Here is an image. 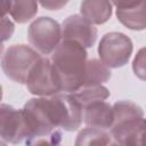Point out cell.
<instances>
[{"instance_id":"cell-25","label":"cell","mask_w":146,"mask_h":146,"mask_svg":"<svg viewBox=\"0 0 146 146\" xmlns=\"http://www.w3.org/2000/svg\"><path fill=\"white\" fill-rule=\"evenodd\" d=\"M1 98H2V88L0 86V100H1Z\"/></svg>"},{"instance_id":"cell-3","label":"cell","mask_w":146,"mask_h":146,"mask_svg":"<svg viewBox=\"0 0 146 146\" xmlns=\"http://www.w3.org/2000/svg\"><path fill=\"white\" fill-rule=\"evenodd\" d=\"M42 56L26 44H14L7 49L2 59L1 68L7 78L17 83H25L26 79Z\"/></svg>"},{"instance_id":"cell-11","label":"cell","mask_w":146,"mask_h":146,"mask_svg":"<svg viewBox=\"0 0 146 146\" xmlns=\"http://www.w3.org/2000/svg\"><path fill=\"white\" fill-rule=\"evenodd\" d=\"M82 17L89 23L103 24L112 15V3L108 1H83L80 6Z\"/></svg>"},{"instance_id":"cell-22","label":"cell","mask_w":146,"mask_h":146,"mask_svg":"<svg viewBox=\"0 0 146 146\" xmlns=\"http://www.w3.org/2000/svg\"><path fill=\"white\" fill-rule=\"evenodd\" d=\"M2 52H3V43H2V41L0 40V58H1V56H2Z\"/></svg>"},{"instance_id":"cell-12","label":"cell","mask_w":146,"mask_h":146,"mask_svg":"<svg viewBox=\"0 0 146 146\" xmlns=\"http://www.w3.org/2000/svg\"><path fill=\"white\" fill-rule=\"evenodd\" d=\"M111 78V70L96 58L88 59L84 73V80L82 87L88 86H100L107 82ZM81 87V88H82Z\"/></svg>"},{"instance_id":"cell-20","label":"cell","mask_w":146,"mask_h":146,"mask_svg":"<svg viewBox=\"0 0 146 146\" xmlns=\"http://www.w3.org/2000/svg\"><path fill=\"white\" fill-rule=\"evenodd\" d=\"M42 7H44V8H47V9H49V10H58V9H60L63 6H65L66 5V1H43V2H41L40 3Z\"/></svg>"},{"instance_id":"cell-19","label":"cell","mask_w":146,"mask_h":146,"mask_svg":"<svg viewBox=\"0 0 146 146\" xmlns=\"http://www.w3.org/2000/svg\"><path fill=\"white\" fill-rule=\"evenodd\" d=\"M133 71L141 80L144 79V49H141L133 60Z\"/></svg>"},{"instance_id":"cell-21","label":"cell","mask_w":146,"mask_h":146,"mask_svg":"<svg viewBox=\"0 0 146 146\" xmlns=\"http://www.w3.org/2000/svg\"><path fill=\"white\" fill-rule=\"evenodd\" d=\"M11 2L10 1H0V17L6 16L9 13Z\"/></svg>"},{"instance_id":"cell-24","label":"cell","mask_w":146,"mask_h":146,"mask_svg":"<svg viewBox=\"0 0 146 146\" xmlns=\"http://www.w3.org/2000/svg\"><path fill=\"white\" fill-rule=\"evenodd\" d=\"M0 146H7V143H6V141H3L1 138H0Z\"/></svg>"},{"instance_id":"cell-5","label":"cell","mask_w":146,"mask_h":146,"mask_svg":"<svg viewBox=\"0 0 146 146\" xmlns=\"http://www.w3.org/2000/svg\"><path fill=\"white\" fill-rule=\"evenodd\" d=\"M100 62L110 67H121L125 65L132 54V41L120 32L106 33L98 46Z\"/></svg>"},{"instance_id":"cell-7","label":"cell","mask_w":146,"mask_h":146,"mask_svg":"<svg viewBox=\"0 0 146 146\" xmlns=\"http://www.w3.org/2000/svg\"><path fill=\"white\" fill-rule=\"evenodd\" d=\"M25 84L31 94L40 97H49L60 92L55 82L50 59L43 56L31 70Z\"/></svg>"},{"instance_id":"cell-23","label":"cell","mask_w":146,"mask_h":146,"mask_svg":"<svg viewBox=\"0 0 146 146\" xmlns=\"http://www.w3.org/2000/svg\"><path fill=\"white\" fill-rule=\"evenodd\" d=\"M108 146H123V145H121L120 143H117V141H112Z\"/></svg>"},{"instance_id":"cell-4","label":"cell","mask_w":146,"mask_h":146,"mask_svg":"<svg viewBox=\"0 0 146 146\" xmlns=\"http://www.w3.org/2000/svg\"><path fill=\"white\" fill-rule=\"evenodd\" d=\"M27 38L33 49L41 56L49 55L60 43L62 29L55 19L50 17H39L30 25Z\"/></svg>"},{"instance_id":"cell-2","label":"cell","mask_w":146,"mask_h":146,"mask_svg":"<svg viewBox=\"0 0 146 146\" xmlns=\"http://www.w3.org/2000/svg\"><path fill=\"white\" fill-rule=\"evenodd\" d=\"M87 50L71 40H63L51 52L50 63L55 82L62 92L72 94L83 86Z\"/></svg>"},{"instance_id":"cell-9","label":"cell","mask_w":146,"mask_h":146,"mask_svg":"<svg viewBox=\"0 0 146 146\" xmlns=\"http://www.w3.org/2000/svg\"><path fill=\"white\" fill-rule=\"evenodd\" d=\"M82 119L90 128H97L102 130L111 129L114 121L113 107L105 100L90 103L83 107Z\"/></svg>"},{"instance_id":"cell-6","label":"cell","mask_w":146,"mask_h":146,"mask_svg":"<svg viewBox=\"0 0 146 146\" xmlns=\"http://www.w3.org/2000/svg\"><path fill=\"white\" fill-rule=\"evenodd\" d=\"M0 138L10 144L25 143L30 145L32 143L22 110L0 104Z\"/></svg>"},{"instance_id":"cell-17","label":"cell","mask_w":146,"mask_h":146,"mask_svg":"<svg viewBox=\"0 0 146 146\" xmlns=\"http://www.w3.org/2000/svg\"><path fill=\"white\" fill-rule=\"evenodd\" d=\"M62 132L59 130L54 131L52 133L36 138L29 146H62Z\"/></svg>"},{"instance_id":"cell-14","label":"cell","mask_w":146,"mask_h":146,"mask_svg":"<svg viewBox=\"0 0 146 146\" xmlns=\"http://www.w3.org/2000/svg\"><path fill=\"white\" fill-rule=\"evenodd\" d=\"M73 97L78 100V103L84 107L86 105L98 102V100H105L110 96V91L106 87L104 86H88V87H82L78 89L76 91L72 92Z\"/></svg>"},{"instance_id":"cell-10","label":"cell","mask_w":146,"mask_h":146,"mask_svg":"<svg viewBox=\"0 0 146 146\" xmlns=\"http://www.w3.org/2000/svg\"><path fill=\"white\" fill-rule=\"evenodd\" d=\"M116 7L117 19L130 30H144L146 25L145 19V1H128L113 2Z\"/></svg>"},{"instance_id":"cell-1","label":"cell","mask_w":146,"mask_h":146,"mask_svg":"<svg viewBox=\"0 0 146 146\" xmlns=\"http://www.w3.org/2000/svg\"><path fill=\"white\" fill-rule=\"evenodd\" d=\"M22 112L33 141L59 129L76 130L82 122L83 107L72 94L58 92L49 97L30 99Z\"/></svg>"},{"instance_id":"cell-16","label":"cell","mask_w":146,"mask_h":146,"mask_svg":"<svg viewBox=\"0 0 146 146\" xmlns=\"http://www.w3.org/2000/svg\"><path fill=\"white\" fill-rule=\"evenodd\" d=\"M38 13V2L35 1H15L11 2L9 14L15 22L23 24L30 21Z\"/></svg>"},{"instance_id":"cell-18","label":"cell","mask_w":146,"mask_h":146,"mask_svg":"<svg viewBox=\"0 0 146 146\" xmlns=\"http://www.w3.org/2000/svg\"><path fill=\"white\" fill-rule=\"evenodd\" d=\"M15 30L14 23L7 17V16H1L0 17V40L7 41L10 39Z\"/></svg>"},{"instance_id":"cell-15","label":"cell","mask_w":146,"mask_h":146,"mask_svg":"<svg viewBox=\"0 0 146 146\" xmlns=\"http://www.w3.org/2000/svg\"><path fill=\"white\" fill-rule=\"evenodd\" d=\"M113 113H114V121L113 124L133 120V119H140L144 117L143 110L133 102L131 100H120L116 102L113 106Z\"/></svg>"},{"instance_id":"cell-13","label":"cell","mask_w":146,"mask_h":146,"mask_svg":"<svg viewBox=\"0 0 146 146\" xmlns=\"http://www.w3.org/2000/svg\"><path fill=\"white\" fill-rule=\"evenodd\" d=\"M111 143L112 136L106 130L88 127L78 133L74 146H108Z\"/></svg>"},{"instance_id":"cell-8","label":"cell","mask_w":146,"mask_h":146,"mask_svg":"<svg viewBox=\"0 0 146 146\" xmlns=\"http://www.w3.org/2000/svg\"><path fill=\"white\" fill-rule=\"evenodd\" d=\"M62 39L81 44L84 49L95 44L97 29L80 15L68 16L62 24Z\"/></svg>"}]
</instances>
